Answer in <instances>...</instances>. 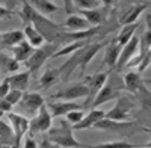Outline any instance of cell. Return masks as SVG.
I'll return each mask as SVG.
<instances>
[{
  "instance_id": "4",
  "label": "cell",
  "mask_w": 151,
  "mask_h": 148,
  "mask_svg": "<svg viewBox=\"0 0 151 148\" xmlns=\"http://www.w3.org/2000/svg\"><path fill=\"white\" fill-rule=\"evenodd\" d=\"M59 50L58 44H52V42H45L44 45L35 48V52L32 53V56L24 62L26 65V70L30 71V74H36L38 70H40L48 59H52L53 55Z\"/></svg>"
},
{
  "instance_id": "48",
  "label": "cell",
  "mask_w": 151,
  "mask_h": 148,
  "mask_svg": "<svg viewBox=\"0 0 151 148\" xmlns=\"http://www.w3.org/2000/svg\"><path fill=\"white\" fill-rule=\"evenodd\" d=\"M0 148H2V145H0Z\"/></svg>"
},
{
  "instance_id": "28",
  "label": "cell",
  "mask_w": 151,
  "mask_h": 148,
  "mask_svg": "<svg viewBox=\"0 0 151 148\" xmlns=\"http://www.w3.org/2000/svg\"><path fill=\"white\" fill-rule=\"evenodd\" d=\"M137 27H139V23H132V24H125V26H122L121 27V30L118 32V35H116V38H115V41L119 44V45H124V44H127L132 38H133V35H134V32L137 30Z\"/></svg>"
},
{
  "instance_id": "47",
  "label": "cell",
  "mask_w": 151,
  "mask_h": 148,
  "mask_svg": "<svg viewBox=\"0 0 151 148\" xmlns=\"http://www.w3.org/2000/svg\"><path fill=\"white\" fill-rule=\"evenodd\" d=\"M147 2H148V3H150V5H151V0H147Z\"/></svg>"
},
{
  "instance_id": "7",
  "label": "cell",
  "mask_w": 151,
  "mask_h": 148,
  "mask_svg": "<svg viewBox=\"0 0 151 148\" xmlns=\"http://www.w3.org/2000/svg\"><path fill=\"white\" fill-rule=\"evenodd\" d=\"M8 121L14 131V147L12 148H21V142L24 139V136L29 133V118H26L24 115L18 114V112H8L6 114Z\"/></svg>"
},
{
  "instance_id": "20",
  "label": "cell",
  "mask_w": 151,
  "mask_h": 148,
  "mask_svg": "<svg viewBox=\"0 0 151 148\" xmlns=\"http://www.w3.org/2000/svg\"><path fill=\"white\" fill-rule=\"evenodd\" d=\"M33 52H35V48L26 40H23L20 44H17V45H14V47L11 48L12 57H14L17 62H26V60L32 56Z\"/></svg>"
},
{
  "instance_id": "49",
  "label": "cell",
  "mask_w": 151,
  "mask_h": 148,
  "mask_svg": "<svg viewBox=\"0 0 151 148\" xmlns=\"http://www.w3.org/2000/svg\"><path fill=\"white\" fill-rule=\"evenodd\" d=\"M50 2H52V0H50Z\"/></svg>"
},
{
  "instance_id": "16",
  "label": "cell",
  "mask_w": 151,
  "mask_h": 148,
  "mask_svg": "<svg viewBox=\"0 0 151 148\" xmlns=\"http://www.w3.org/2000/svg\"><path fill=\"white\" fill-rule=\"evenodd\" d=\"M30 71L29 70H24V71H20V73H14L12 76H8V82H9V86L11 89H17V91H21V92H26L27 86H29V80H30Z\"/></svg>"
},
{
  "instance_id": "23",
  "label": "cell",
  "mask_w": 151,
  "mask_h": 148,
  "mask_svg": "<svg viewBox=\"0 0 151 148\" xmlns=\"http://www.w3.org/2000/svg\"><path fill=\"white\" fill-rule=\"evenodd\" d=\"M5 112L0 110V145H8V147H14V131L9 124V121L3 119Z\"/></svg>"
},
{
  "instance_id": "22",
  "label": "cell",
  "mask_w": 151,
  "mask_h": 148,
  "mask_svg": "<svg viewBox=\"0 0 151 148\" xmlns=\"http://www.w3.org/2000/svg\"><path fill=\"white\" fill-rule=\"evenodd\" d=\"M59 80H60V71H59V68H47L41 74L38 85H40L41 89L45 91L48 88H52V86H55Z\"/></svg>"
},
{
  "instance_id": "33",
  "label": "cell",
  "mask_w": 151,
  "mask_h": 148,
  "mask_svg": "<svg viewBox=\"0 0 151 148\" xmlns=\"http://www.w3.org/2000/svg\"><path fill=\"white\" fill-rule=\"evenodd\" d=\"M73 5L80 9H95L98 8V0H73Z\"/></svg>"
},
{
  "instance_id": "2",
  "label": "cell",
  "mask_w": 151,
  "mask_h": 148,
  "mask_svg": "<svg viewBox=\"0 0 151 148\" xmlns=\"http://www.w3.org/2000/svg\"><path fill=\"white\" fill-rule=\"evenodd\" d=\"M73 133H74L73 126L67 119L60 118L59 124L47 131V139L58 148H91V145L79 142Z\"/></svg>"
},
{
  "instance_id": "25",
  "label": "cell",
  "mask_w": 151,
  "mask_h": 148,
  "mask_svg": "<svg viewBox=\"0 0 151 148\" xmlns=\"http://www.w3.org/2000/svg\"><path fill=\"white\" fill-rule=\"evenodd\" d=\"M20 70V62L12 57L11 55H6L0 52V76H8V74L18 73Z\"/></svg>"
},
{
  "instance_id": "39",
  "label": "cell",
  "mask_w": 151,
  "mask_h": 148,
  "mask_svg": "<svg viewBox=\"0 0 151 148\" xmlns=\"http://www.w3.org/2000/svg\"><path fill=\"white\" fill-rule=\"evenodd\" d=\"M0 110L5 112V114H8V112H11V110H12V104H9L5 98H0Z\"/></svg>"
},
{
  "instance_id": "26",
  "label": "cell",
  "mask_w": 151,
  "mask_h": 148,
  "mask_svg": "<svg viewBox=\"0 0 151 148\" xmlns=\"http://www.w3.org/2000/svg\"><path fill=\"white\" fill-rule=\"evenodd\" d=\"M129 127H130V122H119V121H113V119H109V118H103L98 122H95V126L92 129L118 131V130H124V129H129Z\"/></svg>"
},
{
  "instance_id": "9",
  "label": "cell",
  "mask_w": 151,
  "mask_h": 148,
  "mask_svg": "<svg viewBox=\"0 0 151 148\" xmlns=\"http://www.w3.org/2000/svg\"><path fill=\"white\" fill-rule=\"evenodd\" d=\"M88 97V86L85 82H74L68 83L67 86L60 88L56 94L52 95L53 100H68V101H76L77 98H85Z\"/></svg>"
},
{
  "instance_id": "29",
  "label": "cell",
  "mask_w": 151,
  "mask_h": 148,
  "mask_svg": "<svg viewBox=\"0 0 151 148\" xmlns=\"http://www.w3.org/2000/svg\"><path fill=\"white\" fill-rule=\"evenodd\" d=\"M79 14H82V17H85L91 26H98V24H101L103 20H104L103 11H100L98 8H95V9H80Z\"/></svg>"
},
{
  "instance_id": "14",
  "label": "cell",
  "mask_w": 151,
  "mask_h": 148,
  "mask_svg": "<svg viewBox=\"0 0 151 148\" xmlns=\"http://www.w3.org/2000/svg\"><path fill=\"white\" fill-rule=\"evenodd\" d=\"M121 50H122V45H119L115 40H112L110 42H107V45L104 47V57H103L104 67H107L109 70H115V65L118 62Z\"/></svg>"
},
{
  "instance_id": "36",
  "label": "cell",
  "mask_w": 151,
  "mask_h": 148,
  "mask_svg": "<svg viewBox=\"0 0 151 148\" xmlns=\"http://www.w3.org/2000/svg\"><path fill=\"white\" fill-rule=\"evenodd\" d=\"M24 0H6V8L11 9L12 12H17V8L21 6V3Z\"/></svg>"
},
{
  "instance_id": "34",
  "label": "cell",
  "mask_w": 151,
  "mask_h": 148,
  "mask_svg": "<svg viewBox=\"0 0 151 148\" xmlns=\"http://www.w3.org/2000/svg\"><path fill=\"white\" fill-rule=\"evenodd\" d=\"M151 65V48H150V50L142 56V59H141V62L139 64H137V67H136V70L137 71H139V73H144L148 67Z\"/></svg>"
},
{
  "instance_id": "45",
  "label": "cell",
  "mask_w": 151,
  "mask_h": 148,
  "mask_svg": "<svg viewBox=\"0 0 151 148\" xmlns=\"http://www.w3.org/2000/svg\"><path fill=\"white\" fill-rule=\"evenodd\" d=\"M2 148H11V147H8V145H2Z\"/></svg>"
},
{
  "instance_id": "18",
  "label": "cell",
  "mask_w": 151,
  "mask_h": 148,
  "mask_svg": "<svg viewBox=\"0 0 151 148\" xmlns=\"http://www.w3.org/2000/svg\"><path fill=\"white\" fill-rule=\"evenodd\" d=\"M148 6H150L148 2H142V3H136V5H133L132 8H129V9L122 14V17L119 18V23L122 24V26H125V24L136 23L137 18H139V15L142 14V12H144Z\"/></svg>"
},
{
  "instance_id": "43",
  "label": "cell",
  "mask_w": 151,
  "mask_h": 148,
  "mask_svg": "<svg viewBox=\"0 0 151 148\" xmlns=\"http://www.w3.org/2000/svg\"><path fill=\"white\" fill-rule=\"evenodd\" d=\"M137 148H151V142H148V144H147V145H144V147L141 145V147H137Z\"/></svg>"
},
{
  "instance_id": "6",
  "label": "cell",
  "mask_w": 151,
  "mask_h": 148,
  "mask_svg": "<svg viewBox=\"0 0 151 148\" xmlns=\"http://www.w3.org/2000/svg\"><path fill=\"white\" fill-rule=\"evenodd\" d=\"M45 104V100L41 94L38 92H23L21 100L18 101V110L21 115H24L26 118H33L38 110Z\"/></svg>"
},
{
  "instance_id": "15",
  "label": "cell",
  "mask_w": 151,
  "mask_h": 148,
  "mask_svg": "<svg viewBox=\"0 0 151 148\" xmlns=\"http://www.w3.org/2000/svg\"><path fill=\"white\" fill-rule=\"evenodd\" d=\"M122 83H124V89L129 91L132 94H136L142 88L144 85V79H142V73H139L137 70H130L124 74L122 77Z\"/></svg>"
},
{
  "instance_id": "11",
  "label": "cell",
  "mask_w": 151,
  "mask_h": 148,
  "mask_svg": "<svg viewBox=\"0 0 151 148\" xmlns=\"http://www.w3.org/2000/svg\"><path fill=\"white\" fill-rule=\"evenodd\" d=\"M139 45H141V38H139V36H136V35H133V38L127 44L122 45L121 55H119L118 62L115 65L116 71H121L122 68H125L132 59H134L137 55H139Z\"/></svg>"
},
{
  "instance_id": "19",
  "label": "cell",
  "mask_w": 151,
  "mask_h": 148,
  "mask_svg": "<svg viewBox=\"0 0 151 148\" xmlns=\"http://www.w3.org/2000/svg\"><path fill=\"white\" fill-rule=\"evenodd\" d=\"M24 40V33L21 29H14V30H6L2 33V44H0V50H6L20 44Z\"/></svg>"
},
{
  "instance_id": "30",
  "label": "cell",
  "mask_w": 151,
  "mask_h": 148,
  "mask_svg": "<svg viewBox=\"0 0 151 148\" xmlns=\"http://www.w3.org/2000/svg\"><path fill=\"white\" fill-rule=\"evenodd\" d=\"M141 145L137 144H130L127 141H112V142H104L98 145H91V148H137Z\"/></svg>"
},
{
  "instance_id": "38",
  "label": "cell",
  "mask_w": 151,
  "mask_h": 148,
  "mask_svg": "<svg viewBox=\"0 0 151 148\" xmlns=\"http://www.w3.org/2000/svg\"><path fill=\"white\" fill-rule=\"evenodd\" d=\"M24 148H38V144L36 141L30 136V134H26V138H24Z\"/></svg>"
},
{
  "instance_id": "40",
  "label": "cell",
  "mask_w": 151,
  "mask_h": 148,
  "mask_svg": "<svg viewBox=\"0 0 151 148\" xmlns=\"http://www.w3.org/2000/svg\"><path fill=\"white\" fill-rule=\"evenodd\" d=\"M64 8L68 15L73 14V0H64Z\"/></svg>"
},
{
  "instance_id": "12",
  "label": "cell",
  "mask_w": 151,
  "mask_h": 148,
  "mask_svg": "<svg viewBox=\"0 0 151 148\" xmlns=\"http://www.w3.org/2000/svg\"><path fill=\"white\" fill-rule=\"evenodd\" d=\"M50 114L53 118H62L65 116L71 110H80L83 104H79L77 101H68V100H60V101H50L47 104Z\"/></svg>"
},
{
  "instance_id": "41",
  "label": "cell",
  "mask_w": 151,
  "mask_h": 148,
  "mask_svg": "<svg viewBox=\"0 0 151 148\" xmlns=\"http://www.w3.org/2000/svg\"><path fill=\"white\" fill-rule=\"evenodd\" d=\"M38 148H58V147H56V145H53L52 142H50V141L45 138V139H44V141H42L40 145H38Z\"/></svg>"
},
{
  "instance_id": "32",
  "label": "cell",
  "mask_w": 151,
  "mask_h": 148,
  "mask_svg": "<svg viewBox=\"0 0 151 148\" xmlns=\"http://www.w3.org/2000/svg\"><path fill=\"white\" fill-rule=\"evenodd\" d=\"M21 97H23V92L21 91H17V89H9V92L5 95V100L12 104V106H15L18 104V101L21 100Z\"/></svg>"
},
{
  "instance_id": "42",
  "label": "cell",
  "mask_w": 151,
  "mask_h": 148,
  "mask_svg": "<svg viewBox=\"0 0 151 148\" xmlns=\"http://www.w3.org/2000/svg\"><path fill=\"white\" fill-rule=\"evenodd\" d=\"M100 2H101V3L104 5V6H110V5H112L113 2H115V0H100Z\"/></svg>"
},
{
  "instance_id": "37",
  "label": "cell",
  "mask_w": 151,
  "mask_h": 148,
  "mask_svg": "<svg viewBox=\"0 0 151 148\" xmlns=\"http://www.w3.org/2000/svg\"><path fill=\"white\" fill-rule=\"evenodd\" d=\"M12 14H14V12H12L11 9H8L6 6L0 5V20H8V18L12 17Z\"/></svg>"
},
{
  "instance_id": "21",
  "label": "cell",
  "mask_w": 151,
  "mask_h": 148,
  "mask_svg": "<svg viewBox=\"0 0 151 148\" xmlns=\"http://www.w3.org/2000/svg\"><path fill=\"white\" fill-rule=\"evenodd\" d=\"M65 29L68 32H80V30H86V29H89L92 27L89 23H88V20L82 15H77V14H71L67 17L65 20Z\"/></svg>"
},
{
  "instance_id": "27",
  "label": "cell",
  "mask_w": 151,
  "mask_h": 148,
  "mask_svg": "<svg viewBox=\"0 0 151 148\" xmlns=\"http://www.w3.org/2000/svg\"><path fill=\"white\" fill-rule=\"evenodd\" d=\"M27 2L36 9V12H40V14H42L45 17L59 11V6L55 5L53 2H50V0H27Z\"/></svg>"
},
{
  "instance_id": "5",
  "label": "cell",
  "mask_w": 151,
  "mask_h": 148,
  "mask_svg": "<svg viewBox=\"0 0 151 148\" xmlns=\"http://www.w3.org/2000/svg\"><path fill=\"white\" fill-rule=\"evenodd\" d=\"M134 107V101L130 95L121 94L116 98V104L104 114V118L119 121V122H130V110Z\"/></svg>"
},
{
  "instance_id": "13",
  "label": "cell",
  "mask_w": 151,
  "mask_h": 148,
  "mask_svg": "<svg viewBox=\"0 0 151 148\" xmlns=\"http://www.w3.org/2000/svg\"><path fill=\"white\" fill-rule=\"evenodd\" d=\"M145 20H147V23H145V32H144V36L141 38V45H139V55H137L134 59H132L130 62L127 64V68H132L133 65L134 67H137V64L141 62V59H142V56L150 50L151 48V14H147V17H145Z\"/></svg>"
},
{
  "instance_id": "8",
  "label": "cell",
  "mask_w": 151,
  "mask_h": 148,
  "mask_svg": "<svg viewBox=\"0 0 151 148\" xmlns=\"http://www.w3.org/2000/svg\"><path fill=\"white\" fill-rule=\"evenodd\" d=\"M53 124V116L50 114V110L47 107V104H44L38 114L30 118L29 121V134L33 136V134H40V133H47L50 129H52Z\"/></svg>"
},
{
  "instance_id": "1",
  "label": "cell",
  "mask_w": 151,
  "mask_h": 148,
  "mask_svg": "<svg viewBox=\"0 0 151 148\" xmlns=\"http://www.w3.org/2000/svg\"><path fill=\"white\" fill-rule=\"evenodd\" d=\"M106 45H107V41H98V42H92L91 41V42H88L86 45H83L82 48H79V50H76L74 53H71L70 59L59 67L60 79L62 80H68L76 68H80V74L85 76L89 62L94 59V56L101 50V48H104Z\"/></svg>"
},
{
  "instance_id": "44",
  "label": "cell",
  "mask_w": 151,
  "mask_h": 148,
  "mask_svg": "<svg viewBox=\"0 0 151 148\" xmlns=\"http://www.w3.org/2000/svg\"><path fill=\"white\" fill-rule=\"evenodd\" d=\"M144 83H147V85H151V79H147V80H144Z\"/></svg>"
},
{
  "instance_id": "35",
  "label": "cell",
  "mask_w": 151,
  "mask_h": 148,
  "mask_svg": "<svg viewBox=\"0 0 151 148\" xmlns=\"http://www.w3.org/2000/svg\"><path fill=\"white\" fill-rule=\"evenodd\" d=\"M9 89H11L9 82H8V79L5 77V79H3V82L0 83V98H5V95L9 92Z\"/></svg>"
},
{
  "instance_id": "46",
  "label": "cell",
  "mask_w": 151,
  "mask_h": 148,
  "mask_svg": "<svg viewBox=\"0 0 151 148\" xmlns=\"http://www.w3.org/2000/svg\"><path fill=\"white\" fill-rule=\"evenodd\" d=\"M0 44H2V33H0Z\"/></svg>"
},
{
  "instance_id": "3",
  "label": "cell",
  "mask_w": 151,
  "mask_h": 148,
  "mask_svg": "<svg viewBox=\"0 0 151 148\" xmlns=\"http://www.w3.org/2000/svg\"><path fill=\"white\" fill-rule=\"evenodd\" d=\"M124 89V83L121 82V77H118L116 74H113L112 77H107L106 83L100 92L97 94V97L94 98V101L91 104V109H97L100 106H103L112 100H115L121 95V91Z\"/></svg>"
},
{
  "instance_id": "24",
  "label": "cell",
  "mask_w": 151,
  "mask_h": 148,
  "mask_svg": "<svg viewBox=\"0 0 151 148\" xmlns=\"http://www.w3.org/2000/svg\"><path fill=\"white\" fill-rule=\"evenodd\" d=\"M21 30L24 33V40H26L33 48H38V47L45 44V40L42 38V35L33 27V24H24Z\"/></svg>"
},
{
  "instance_id": "31",
  "label": "cell",
  "mask_w": 151,
  "mask_h": 148,
  "mask_svg": "<svg viewBox=\"0 0 151 148\" xmlns=\"http://www.w3.org/2000/svg\"><path fill=\"white\" fill-rule=\"evenodd\" d=\"M83 116H85L83 110H71V112H68V114L65 115V119L70 122L71 126H76L77 122H80V121L83 119Z\"/></svg>"
},
{
  "instance_id": "17",
  "label": "cell",
  "mask_w": 151,
  "mask_h": 148,
  "mask_svg": "<svg viewBox=\"0 0 151 148\" xmlns=\"http://www.w3.org/2000/svg\"><path fill=\"white\" fill-rule=\"evenodd\" d=\"M104 114H106L104 110L98 109V107L97 109H91L89 114L85 115L80 122H77L76 126H73V129L74 130H88V129H92L95 126V122H98L100 119L104 118Z\"/></svg>"
},
{
  "instance_id": "10",
  "label": "cell",
  "mask_w": 151,
  "mask_h": 148,
  "mask_svg": "<svg viewBox=\"0 0 151 148\" xmlns=\"http://www.w3.org/2000/svg\"><path fill=\"white\" fill-rule=\"evenodd\" d=\"M107 77H109V73H95L91 74V76H85V83L88 86V97H86V101L83 103V107H91L94 98L97 97L100 89L104 86Z\"/></svg>"
}]
</instances>
